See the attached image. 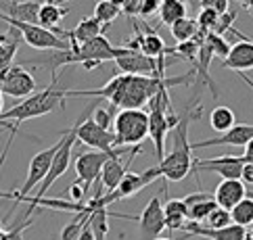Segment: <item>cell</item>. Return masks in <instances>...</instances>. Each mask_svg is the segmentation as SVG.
Here are the masks:
<instances>
[{"instance_id":"obj_5","label":"cell","mask_w":253,"mask_h":240,"mask_svg":"<svg viewBox=\"0 0 253 240\" xmlns=\"http://www.w3.org/2000/svg\"><path fill=\"white\" fill-rule=\"evenodd\" d=\"M78 142V126L74 123V128H69L65 134H63V142H61V148L57 150L55 159H52V165L46 173V177L42 180V184L38 186V192L34 194V197H28L23 199V203H30V209H28V217L30 213L34 211L36 205H40L42 199H46V192L52 188V184H55L61 175H65V171L69 170V163H71V153H74V144Z\"/></svg>"},{"instance_id":"obj_27","label":"cell","mask_w":253,"mask_h":240,"mask_svg":"<svg viewBox=\"0 0 253 240\" xmlns=\"http://www.w3.org/2000/svg\"><path fill=\"white\" fill-rule=\"evenodd\" d=\"M234 123H237V117H234V111L230 106H215V109L210 113V126L213 132H218V134H224V132H228Z\"/></svg>"},{"instance_id":"obj_18","label":"cell","mask_w":253,"mask_h":240,"mask_svg":"<svg viewBox=\"0 0 253 240\" xmlns=\"http://www.w3.org/2000/svg\"><path fill=\"white\" fill-rule=\"evenodd\" d=\"M159 177H161L159 167H151V170L140 171V173H132V171H128V173L124 175L122 184L117 186V190H113V192H115L117 201L128 199V197H134V194H138L142 188L151 186L155 180H159Z\"/></svg>"},{"instance_id":"obj_43","label":"cell","mask_w":253,"mask_h":240,"mask_svg":"<svg viewBox=\"0 0 253 240\" xmlns=\"http://www.w3.org/2000/svg\"><path fill=\"white\" fill-rule=\"evenodd\" d=\"M78 240H96V236H94V232H92V226H90V219H88V224H86V228H84L82 236H80Z\"/></svg>"},{"instance_id":"obj_3","label":"cell","mask_w":253,"mask_h":240,"mask_svg":"<svg viewBox=\"0 0 253 240\" xmlns=\"http://www.w3.org/2000/svg\"><path fill=\"white\" fill-rule=\"evenodd\" d=\"M201 115V106L197 111H193V104L186 106L184 115L180 117L178 126L171 132V150L159 161V171H161V177H166L168 182H180L193 171V144L188 140V123L191 119H199Z\"/></svg>"},{"instance_id":"obj_21","label":"cell","mask_w":253,"mask_h":240,"mask_svg":"<svg viewBox=\"0 0 253 240\" xmlns=\"http://www.w3.org/2000/svg\"><path fill=\"white\" fill-rule=\"evenodd\" d=\"M222 67L232 71L253 69V40H241L234 46H230L228 57L222 61Z\"/></svg>"},{"instance_id":"obj_32","label":"cell","mask_w":253,"mask_h":240,"mask_svg":"<svg viewBox=\"0 0 253 240\" xmlns=\"http://www.w3.org/2000/svg\"><path fill=\"white\" fill-rule=\"evenodd\" d=\"M232 224V215H230V211L228 209H224V207H215L210 215H207V219L203 221V226L207 228H226V226H230Z\"/></svg>"},{"instance_id":"obj_2","label":"cell","mask_w":253,"mask_h":240,"mask_svg":"<svg viewBox=\"0 0 253 240\" xmlns=\"http://www.w3.org/2000/svg\"><path fill=\"white\" fill-rule=\"evenodd\" d=\"M65 99H67V88H61L57 84V79H50L48 88H44V90H40V92H34L32 96H28V99H23L19 104L2 111V115H0V128L11 130V138H8L2 155H0V167H2V163H4L8 146H11L13 136L17 134V130H19L21 123L28 121V119L42 117V115L55 111V109H59V106H65Z\"/></svg>"},{"instance_id":"obj_38","label":"cell","mask_w":253,"mask_h":240,"mask_svg":"<svg viewBox=\"0 0 253 240\" xmlns=\"http://www.w3.org/2000/svg\"><path fill=\"white\" fill-rule=\"evenodd\" d=\"M159 6H161V0H142L138 17H142V19H149V17L159 13Z\"/></svg>"},{"instance_id":"obj_7","label":"cell","mask_w":253,"mask_h":240,"mask_svg":"<svg viewBox=\"0 0 253 240\" xmlns=\"http://www.w3.org/2000/svg\"><path fill=\"white\" fill-rule=\"evenodd\" d=\"M0 21H4L8 28H15L21 34V40L36 50L46 52V50H69L71 48L69 40L61 38V35H57L55 32H50L46 28H42L40 23H23V21L11 19L4 13H0Z\"/></svg>"},{"instance_id":"obj_51","label":"cell","mask_w":253,"mask_h":240,"mask_svg":"<svg viewBox=\"0 0 253 240\" xmlns=\"http://www.w3.org/2000/svg\"><path fill=\"white\" fill-rule=\"evenodd\" d=\"M0 230H4V219H0Z\"/></svg>"},{"instance_id":"obj_22","label":"cell","mask_w":253,"mask_h":240,"mask_svg":"<svg viewBox=\"0 0 253 240\" xmlns=\"http://www.w3.org/2000/svg\"><path fill=\"white\" fill-rule=\"evenodd\" d=\"M67 13H69V8H63L59 0H44L42 6H40L38 23L42 25V28L55 32L57 35H61V38H65V30L61 28V21H63V17H65Z\"/></svg>"},{"instance_id":"obj_30","label":"cell","mask_w":253,"mask_h":240,"mask_svg":"<svg viewBox=\"0 0 253 240\" xmlns=\"http://www.w3.org/2000/svg\"><path fill=\"white\" fill-rule=\"evenodd\" d=\"M122 15V8L120 6H115V4H111L109 0H96V4H94V17L98 21H101L103 25H109L117 19V17Z\"/></svg>"},{"instance_id":"obj_6","label":"cell","mask_w":253,"mask_h":240,"mask_svg":"<svg viewBox=\"0 0 253 240\" xmlns=\"http://www.w3.org/2000/svg\"><path fill=\"white\" fill-rule=\"evenodd\" d=\"M115 146H138L149 136V113L144 109H122L113 119Z\"/></svg>"},{"instance_id":"obj_42","label":"cell","mask_w":253,"mask_h":240,"mask_svg":"<svg viewBox=\"0 0 253 240\" xmlns=\"http://www.w3.org/2000/svg\"><path fill=\"white\" fill-rule=\"evenodd\" d=\"M69 197H71V201H74V203H82L86 194H84V190H82V186L71 184V186H69Z\"/></svg>"},{"instance_id":"obj_13","label":"cell","mask_w":253,"mask_h":240,"mask_svg":"<svg viewBox=\"0 0 253 240\" xmlns=\"http://www.w3.org/2000/svg\"><path fill=\"white\" fill-rule=\"evenodd\" d=\"M140 226V236L142 240H155L161 236V232L166 230V215H164V203L159 197H153L147 207L142 209V213L136 217Z\"/></svg>"},{"instance_id":"obj_53","label":"cell","mask_w":253,"mask_h":240,"mask_svg":"<svg viewBox=\"0 0 253 240\" xmlns=\"http://www.w3.org/2000/svg\"><path fill=\"white\" fill-rule=\"evenodd\" d=\"M249 228H251V232H253V221H251V226H249Z\"/></svg>"},{"instance_id":"obj_37","label":"cell","mask_w":253,"mask_h":240,"mask_svg":"<svg viewBox=\"0 0 253 240\" xmlns=\"http://www.w3.org/2000/svg\"><path fill=\"white\" fill-rule=\"evenodd\" d=\"M199 8H211L218 15L230 11V0H199Z\"/></svg>"},{"instance_id":"obj_11","label":"cell","mask_w":253,"mask_h":240,"mask_svg":"<svg viewBox=\"0 0 253 240\" xmlns=\"http://www.w3.org/2000/svg\"><path fill=\"white\" fill-rule=\"evenodd\" d=\"M0 92L13 99H28L34 92H38L34 75L30 73L25 65H11L8 69L0 71Z\"/></svg>"},{"instance_id":"obj_20","label":"cell","mask_w":253,"mask_h":240,"mask_svg":"<svg viewBox=\"0 0 253 240\" xmlns=\"http://www.w3.org/2000/svg\"><path fill=\"white\" fill-rule=\"evenodd\" d=\"M245 197H247V186L241 180H222L218 184V188H215V192H213L215 203H218L220 207L228 209V211L234 205H239Z\"/></svg>"},{"instance_id":"obj_36","label":"cell","mask_w":253,"mask_h":240,"mask_svg":"<svg viewBox=\"0 0 253 240\" xmlns=\"http://www.w3.org/2000/svg\"><path fill=\"white\" fill-rule=\"evenodd\" d=\"M98 126L105 128V130H111L113 128V111L111 109H107V106H96L94 109V117H92Z\"/></svg>"},{"instance_id":"obj_15","label":"cell","mask_w":253,"mask_h":240,"mask_svg":"<svg viewBox=\"0 0 253 240\" xmlns=\"http://www.w3.org/2000/svg\"><path fill=\"white\" fill-rule=\"evenodd\" d=\"M132 25H134V40L122 44V46H128L132 50H140L142 55L155 57V59L168 55V46H166V42H164V38H161L159 34L153 32L149 25H144V34H142L136 21H134Z\"/></svg>"},{"instance_id":"obj_45","label":"cell","mask_w":253,"mask_h":240,"mask_svg":"<svg viewBox=\"0 0 253 240\" xmlns=\"http://www.w3.org/2000/svg\"><path fill=\"white\" fill-rule=\"evenodd\" d=\"M237 73H239V77L243 79V82H245V84L251 88V90H253V79H251L249 75H245V71H237Z\"/></svg>"},{"instance_id":"obj_23","label":"cell","mask_w":253,"mask_h":240,"mask_svg":"<svg viewBox=\"0 0 253 240\" xmlns=\"http://www.w3.org/2000/svg\"><path fill=\"white\" fill-rule=\"evenodd\" d=\"M6 8V13L11 19L17 21H23V23H38V17H40V6H42V0H19V2H13L2 4Z\"/></svg>"},{"instance_id":"obj_25","label":"cell","mask_w":253,"mask_h":240,"mask_svg":"<svg viewBox=\"0 0 253 240\" xmlns=\"http://www.w3.org/2000/svg\"><path fill=\"white\" fill-rule=\"evenodd\" d=\"M19 38L21 34L15 28H11L8 34H0V71H4L13 65L17 48H19Z\"/></svg>"},{"instance_id":"obj_34","label":"cell","mask_w":253,"mask_h":240,"mask_svg":"<svg viewBox=\"0 0 253 240\" xmlns=\"http://www.w3.org/2000/svg\"><path fill=\"white\" fill-rule=\"evenodd\" d=\"M86 224H88V219H82V217L76 215L74 221H69V224L61 230V240H78L80 236H82Z\"/></svg>"},{"instance_id":"obj_1","label":"cell","mask_w":253,"mask_h":240,"mask_svg":"<svg viewBox=\"0 0 253 240\" xmlns=\"http://www.w3.org/2000/svg\"><path fill=\"white\" fill-rule=\"evenodd\" d=\"M195 71L178 77H153V75H132L117 73L103 88L96 90H67V96H82V99H103L117 109H142L144 104L161 90H169L174 86L191 84Z\"/></svg>"},{"instance_id":"obj_8","label":"cell","mask_w":253,"mask_h":240,"mask_svg":"<svg viewBox=\"0 0 253 240\" xmlns=\"http://www.w3.org/2000/svg\"><path fill=\"white\" fill-rule=\"evenodd\" d=\"M134 146H117L113 153H103V150H88V153H82L76 157L74 161V170H76V175H78V182L82 186L84 194L90 192L92 184L101 177V171L105 163L109 161L111 157H122V155H128L132 153Z\"/></svg>"},{"instance_id":"obj_29","label":"cell","mask_w":253,"mask_h":240,"mask_svg":"<svg viewBox=\"0 0 253 240\" xmlns=\"http://www.w3.org/2000/svg\"><path fill=\"white\" fill-rule=\"evenodd\" d=\"M230 215H232V224H239L243 228L251 226V221H253V199L245 197L239 205H234L230 209Z\"/></svg>"},{"instance_id":"obj_24","label":"cell","mask_w":253,"mask_h":240,"mask_svg":"<svg viewBox=\"0 0 253 240\" xmlns=\"http://www.w3.org/2000/svg\"><path fill=\"white\" fill-rule=\"evenodd\" d=\"M164 215H166V230H184L188 221V207L182 199H169L164 203Z\"/></svg>"},{"instance_id":"obj_9","label":"cell","mask_w":253,"mask_h":240,"mask_svg":"<svg viewBox=\"0 0 253 240\" xmlns=\"http://www.w3.org/2000/svg\"><path fill=\"white\" fill-rule=\"evenodd\" d=\"M96 103H90L86 111L80 115L76 126H78V142L90 146L92 150H103V153H113L115 146V134L113 130H105L90 117V113H94Z\"/></svg>"},{"instance_id":"obj_47","label":"cell","mask_w":253,"mask_h":240,"mask_svg":"<svg viewBox=\"0 0 253 240\" xmlns=\"http://www.w3.org/2000/svg\"><path fill=\"white\" fill-rule=\"evenodd\" d=\"M0 240H13V236L8 230H0Z\"/></svg>"},{"instance_id":"obj_16","label":"cell","mask_w":253,"mask_h":240,"mask_svg":"<svg viewBox=\"0 0 253 240\" xmlns=\"http://www.w3.org/2000/svg\"><path fill=\"white\" fill-rule=\"evenodd\" d=\"M138 153H140V144L132 148V153H130V157L126 159V161H122L120 157H111L109 161L105 163L103 171H101V177H98L105 192H113V190H117V186L122 184L124 175L128 173L130 165H132V161H134V157H136Z\"/></svg>"},{"instance_id":"obj_50","label":"cell","mask_w":253,"mask_h":240,"mask_svg":"<svg viewBox=\"0 0 253 240\" xmlns=\"http://www.w3.org/2000/svg\"><path fill=\"white\" fill-rule=\"evenodd\" d=\"M243 240H253V232H247L245 236H243Z\"/></svg>"},{"instance_id":"obj_44","label":"cell","mask_w":253,"mask_h":240,"mask_svg":"<svg viewBox=\"0 0 253 240\" xmlns=\"http://www.w3.org/2000/svg\"><path fill=\"white\" fill-rule=\"evenodd\" d=\"M243 159H245V163H253V140L245 146V153H243Z\"/></svg>"},{"instance_id":"obj_39","label":"cell","mask_w":253,"mask_h":240,"mask_svg":"<svg viewBox=\"0 0 253 240\" xmlns=\"http://www.w3.org/2000/svg\"><path fill=\"white\" fill-rule=\"evenodd\" d=\"M210 199H213V194L205 192V190H199V192H193V194H186L182 201H184L186 207H191V205H197V203H203V201H210Z\"/></svg>"},{"instance_id":"obj_17","label":"cell","mask_w":253,"mask_h":240,"mask_svg":"<svg viewBox=\"0 0 253 240\" xmlns=\"http://www.w3.org/2000/svg\"><path fill=\"white\" fill-rule=\"evenodd\" d=\"M186 238L191 236H201L207 240H243V236L247 234V228H243L239 224H230L226 228H207L199 221H186L184 226Z\"/></svg>"},{"instance_id":"obj_4","label":"cell","mask_w":253,"mask_h":240,"mask_svg":"<svg viewBox=\"0 0 253 240\" xmlns=\"http://www.w3.org/2000/svg\"><path fill=\"white\" fill-rule=\"evenodd\" d=\"M149 138L155 146V157L164 159L166 157V138L169 134V130H174L178 126L180 117L171 111V101L168 90L157 92L149 101Z\"/></svg>"},{"instance_id":"obj_49","label":"cell","mask_w":253,"mask_h":240,"mask_svg":"<svg viewBox=\"0 0 253 240\" xmlns=\"http://www.w3.org/2000/svg\"><path fill=\"white\" fill-rule=\"evenodd\" d=\"M2 104H4V94L0 92V115H2V111H4V109H2Z\"/></svg>"},{"instance_id":"obj_33","label":"cell","mask_w":253,"mask_h":240,"mask_svg":"<svg viewBox=\"0 0 253 240\" xmlns=\"http://www.w3.org/2000/svg\"><path fill=\"white\" fill-rule=\"evenodd\" d=\"M205 42L210 44V48L213 50V57H220L222 61L228 57V52H230V44L224 40V35L220 34H213V32H207L205 34Z\"/></svg>"},{"instance_id":"obj_14","label":"cell","mask_w":253,"mask_h":240,"mask_svg":"<svg viewBox=\"0 0 253 240\" xmlns=\"http://www.w3.org/2000/svg\"><path fill=\"white\" fill-rule=\"evenodd\" d=\"M251 140H253V126L251 123H234L228 132H224V134H220L218 138L199 140V142H191V144H193V150L210 148V146H243L245 148Z\"/></svg>"},{"instance_id":"obj_48","label":"cell","mask_w":253,"mask_h":240,"mask_svg":"<svg viewBox=\"0 0 253 240\" xmlns=\"http://www.w3.org/2000/svg\"><path fill=\"white\" fill-rule=\"evenodd\" d=\"M109 2H111V4H115V6H120V8H122V6H124V2H126V0H109Z\"/></svg>"},{"instance_id":"obj_46","label":"cell","mask_w":253,"mask_h":240,"mask_svg":"<svg viewBox=\"0 0 253 240\" xmlns=\"http://www.w3.org/2000/svg\"><path fill=\"white\" fill-rule=\"evenodd\" d=\"M243 8L247 13H253V0H243Z\"/></svg>"},{"instance_id":"obj_52","label":"cell","mask_w":253,"mask_h":240,"mask_svg":"<svg viewBox=\"0 0 253 240\" xmlns=\"http://www.w3.org/2000/svg\"><path fill=\"white\" fill-rule=\"evenodd\" d=\"M155 240H174V238H161V236H159V238H155Z\"/></svg>"},{"instance_id":"obj_12","label":"cell","mask_w":253,"mask_h":240,"mask_svg":"<svg viewBox=\"0 0 253 240\" xmlns=\"http://www.w3.org/2000/svg\"><path fill=\"white\" fill-rule=\"evenodd\" d=\"M245 165L243 157H213V159H195L193 171H211L222 175V180H241V171Z\"/></svg>"},{"instance_id":"obj_26","label":"cell","mask_w":253,"mask_h":240,"mask_svg":"<svg viewBox=\"0 0 253 240\" xmlns=\"http://www.w3.org/2000/svg\"><path fill=\"white\" fill-rule=\"evenodd\" d=\"M188 13V6L184 0H161V6H159V21L161 25H174L176 21L184 19Z\"/></svg>"},{"instance_id":"obj_28","label":"cell","mask_w":253,"mask_h":240,"mask_svg":"<svg viewBox=\"0 0 253 240\" xmlns=\"http://www.w3.org/2000/svg\"><path fill=\"white\" fill-rule=\"evenodd\" d=\"M169 32L171 35L178 40V42H186V40H193L195 35L201 32V28H199L197 19H191V17H184V19L176 21L174 25H169Z\"/></svg>"},{"instance_id":"obj_35","label":"cell","mask_w":253,"mask_h":240,"mask_svg":"<svg viewBox=\"0 0 253 240\" xmlns=\"http://www.w3.org/2000/svg\"><path fill=\"white\" fill-rule=\"evenodd\" d=\"M218 19H220V15L215 11H211V8H199L197 23L203 32H213L215 25H218Z\"/></svg>"},{"instance_id":"obj_19","label":"cell","mask_w":253,"mask_h":240,"mask_svg":"<svg viewBox=\"0 0 253 240\" xmlns=\"http://www.w3.org/2000/svg\"><path fill=\"white\" fill-rule=\"evenodd\" d=\"M105 30H107V25H103L94 15H90V17H84L74 30H65V38L69 40L71 50H76L78 46L90 42L96 35H103Z\"/></svg>"},{"instance_id":"obj_10","label":"cell","mask_w":253,"mask_h":240,"mask_svg":"<svg viewBox=\"0 0 253 240\" xmlns=\"http://www.w3.org/2000/svg\"><path fill=\"white\" fill-rule=\"evenodd\" d=\"M113 63L120 69V73L132 75H153V77H166V57H147L140 50L128 48L122 57H117Z\"/></svg>"},{"instance_id":"obj_41","label":"cell","mask_w":253,"mask_h":240,"mask_svg":"<svg viewBox=\"0 0 253 240\" xmlns=\"http://www.w3.org/2000/svg\"><path fill=\"white\" fill-rule=\"evenodd\" d=\"M241 182L245 186H253V163H245L241 171Z\"/></svg>"},{"instance_id":"obj_31","label":"cell","mask_w":253,"mask_h":240,"mask_svg":"<svg viewBox=\"0 0 253 240\" xmlns=\"http://www.w3.org/2000/svg\"><path fill=\"white\" fill-rule=\"evenodd\" d=\"M218 207V203L215 199H210V201H203V203H197V205H191L188 207V221H199V224H203L207 219V215Z\"/></svg>"},{"instance_id":"obj_40","label":"cell","mask_w":253,"mask_h":240,"mask_svg":"<svg viewBox=\"0 0 253 240\" xmlns=\"http://www.w3.org/2000/svg\"><path fill=\"white\" fill-rule=\"evenodd\" d=\"M140 4H142V0H126L122 6V13L128 15L130 19H134V17H138V13H140Z\"/></svg>"}]
</instances>
